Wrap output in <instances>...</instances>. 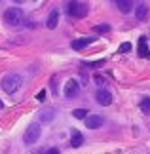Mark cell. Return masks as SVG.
Instances as JSON below:
<instances>
[{
  "label": "cell",
  "instance_id": "obj_23",
  "mask_svg": "<svg viewBox=\"0 0 150 154\" xmlns=\"http://www.w3.org/2000/svg\"><path fill=\"white\" fill-rule=\"evenodd\" d=\"M46 154H61V152H59V149H50Z\"/></svg>",
  "mask_w": 150,
  "mask_h": 154
},
{
  "label": "cell",
  "instance_id": "obj_22",
  "mask_svg": "<svg viewBox=\"0 0 150 154\" xmlns=\"http://www.w3.org/2000/svg\"><path fill=\"white\" fill-rule=\"evenodd\" d=\"M36 99H38V101H42V103H44V101H46V91H44V90H40V91L36 93Z\"/></svg>",
  "mask_w": 150,
  "mask_h": 154
},
{
  "label": "cell",
  "instance_id": "obj_7",
  "mask_svg": "<svg viewBox=\"0 0 150 154\" xmlns=\"http://www.w3.org/2000/svg\"><path fill=\"white\" fill-rule=\"evenodd\" d=\"M78 93H80V84L72 78V80H69L67 82V86H65V95H67L69 99H72V97H76Z\"/></svg>",
  "mask_w": 150,
  "mask_h": 154
},
{
  "label": "cell",
  "instance_id": "obj_19",
  "mask_svg": "<svg viewBox=\"0 0 150 154\" xmlns=\"http://www.w3.org/2000/svg\"><path fill=\"white\" fill-rule=\"evenodd\" d=\"M103 63L105 61H93V63H86V67L87 69H99V67H103Z\"/></svg>",
  "mask_w": 150,
  "mask_h": 154
},
{
  "label": "cell",
  "instance_id": "obj_5",
  "mask_svg": "<svg viewBox=\"0 0 150 154\" xmlns=\"http://www.w3.org/2000/svg\"><path fill=\"white\" fill-rule=\"evenodd\" d=\"M84 120H86V128L87 129H99L103 126V116H99V114H87Z\"/></svg>",
  "mask_w": 150,
  "mask_h": 154
},
{
  "label": "cell",
  "instance_id": "obj_13",
  "mask_svg": "<svg viewBox=\"0 0 150 154\" xmlns=\"http://www.w3.org/2000/svg\"><path fill=\"white\" fill-rule=\"evenodd\" d=\"M38 118H40L44 124H47V122H51L53 118H55V110H53V109H47V110H44V112H40Z\"/></svg>",
  "mask_w": 150,
  "mask_h": 154
},
{
  "label": "cell",
  "instance_id": "obj_4",
  "mask_svg": "<svg viewBox=\"0 0 150 154\" xmlns=\"http://www.w3.org/2000/svg\"><path fill=\"white\" fill-rule=\"evenodd\" d=\"M40 133H42L40 124H31V126L27 128V131H25V137H23L25 145H34L40 139Z\"/></svg>",
  "mask_w": 150,
  "mask_h": 154
},
{
  "label": "cell",
  "instance_id": "obj_15",
  "mask_svg": "<svg viewBox=\"0 0 150 154\" xmlns=\"http://www.w3.org/2000/svg\"><path fill=\"white\" fill-rule=\"evenodd\" d=\"M139 106H141V110L145 112V114H150V99H148V97H145V99H141V103H139Z\"/></svg>",
  "mask_w": 150,
  "mask_h": 154
},
{
  "label": "cell",
  "instance_id": "obj_10",
  "mask_svg": "<svg viewBox=\"0 0 150 154\" xmlns=\"http://www.w3.org/2000/svg\"><path fill=\"white\" fill-rule=\"evenodd\" d=\"M135 17L139 21H146V17H148V6L146 4H137V8H135Z\"/></svg>",
  "mask_w": 150,
  "mask_h": 154
},
{
  "label": "cell",
  "instance_id": "obj_12",
  "mask_svg": "<svg viewBox=\"0 0 150 154\" xmlns=\"http://www.w3.org/2000/svg\"><path fill=\"white\" fill-rule=\"evenodd\" d=\"M82 143H84V135L80 131H76V129H72V133H70V145L74 149H78V146H82Z\"/></svg>",
  "mask_w": 150,
  "mask_h": 154
},
{
  "label": "cell",
  "instance_id": "obj_6",
  "mask_svg": "<svg viewBox=\"0 0 150 154\" xmlns=\"http://www.w3.org/2000/svg\"><path fill=\"white\" fill-rule=\"evenodd\" d=\"M95 99H97V103L99 105H103V106H109L112 103V93L109 90H97V93H95Z\"/></svg>",
  "mask_w": 150,
  "mask_h": 154
},
{
  "label": "cell",
  "instance_id": "obj_16",
  "mask_svg": "<svg viewBox=\"0 0 150 154\" xmlns=\"http://www.w3.org/2000/svg\"><path fill=\"white\" fill-rule=\"evenodd\" d=\"M93 32H97V34H103V32H110V25H95L93 27Z\"/></svg>",
  "mask_w": 150,
  "mask_h": 154
},
{
  "label": "cell",
  "instance_id": "obj_20",
  "mask_svg": "<svg viewBox=\"0 0 150 154\" xmlns=\"http://www.w3.org/2000/svg\"><path fill=\"white\" fill-rule=\"evenodd\" d=\"M129 50H131V44L129 42H124L122 46H120V53H127Z\"/></svg>",
  "mask_w": 150,
  "mask_h": 154
},
{
  "label": "cell",
  "instance_id": "obj_8",
  "mask_svg": "<svg viewBox=\"0 0 150 154\" xmlns=\"http://www.w3.org/2000/svg\"><path fill=\"white\" fill-rule=\"evenodd\" d=\"M112 2L122 14H129V11L133 10V0H112Z\"/></svg>",
  "mask_w": 150,
  "mask_h": 154
},
{
  "label": "cell",
  "instance_id": "obj_18",
  "mask_svg": "<svg viewBox=\"0 0 150 154\" xmlns=\"http://www.w3.org/2000/svg\"><path fill=\"white\" fill-rule=\"evenodd\" d=\"M72 116L78 118V120H82V118L87 116V109H76V110H72Z\"/></svg>",
  "mask_w": 150,
  "mask_h": 154
},
{
  "label": "cell",
  "instance_id": "obj_17",
  "mask_svg": "<svg viewBox=\"0 0 150 154\" xmlns=\"http://www.w3.org/2000/svg\"><path fill=\"white\" fill-rule=\"evenodd\" d=\"M50 88H51V91L57 95V90H59V76H51V78H50Z\"/></svg>",
  "mask_w": 150,
  "mask_h": 154
},
{
  "label": "cell",
  "instance_id": "obj_3",
  "mask_svg": "<svg viewBox=\"0 0 150 154\" xmlns=\"http://www.w3.org/2000/svg\"><path fill=\"white\" fill-rule=\"evenodd\" d=\"M67 11L70 17H76V19H84L89 14V6L86 2H76V0H70L67 4Z\"/></svg>",
  "mask_w": 150,
  "mask_h": 154
},
{
  "label": "cell",
  "instance_id": "obj_1",
  "mask_svg": "<svg viewBox=\"0 0 150 154\" xmlns=\"http://www.w3.org/2000/svg\"><path fill=\"white\" fill-rule=\"evenodd\" d=\"M2 17H4V23L11 29H17L25 23V14H23L21 8H8Z\"/></svg>",
  "mask_w": 150,
  "mask_h": 154
},
{
  "label": "cell",
  "instance_id": "obj_21",
  "mask_svg": "<svg viewBox=\"0 0 150 154\" xmlns=\"http://www.w3.org/2000/svg\"><path fill=\"white\" fill-rule=\"evenodd\" d=\"M93 78H95V82H97V86H105V76H101V74H95L93 76Z\"/></svg>",
  "mask_w": 150,
  "mask_h": 154
},
{
  "label": "cell",
  "instance_id": "obj_11",
  "mask_svg": "<svg viewBox=\"0 0 150 154\" xmlns=\"http://www.w3.org/2000/svg\"><path fill=\"white\" fill-rule=\"evenodd\" d=\"M57 23H59V11L53 10L51 14H50V17H47V21H46V27L53 31V29H57Z\"/></svg>",
  "mask_w": 150,
  "mask_h": 154
},
{
  "label": "cell",
  "instance_id": "obj_25",
  "mask_svg": "<svg viewBox=\"0 0 150 154\" xmlns=\"http://www.w3.org/2000/svg\"><path fill=\"white\" fill-rule=\"evenodd\" d=\"M2 106H4V103H2V101H0V109H2Z\"/></svg>",
  "mask_w": 150,
  "mask_h": 154
},
{
  "label": "cell",
  "instance_id": "obj_24",
  "mask_svg": "<svg viewBox=\"0 0 150 154\" xmlns=\"http://www.w3.org/2000/svg\"><path fill=\"white\" fill-rule=\"evenodd\" d=\"M146 57H148V59H150V51H146Z\"/></svg>",
  "mask_w": 150,
  "mask_h": 154
},
{
  "label": "cell",
  "instance_id": "obj_14",
  "mask_svg": "<svg viewBox=\"0 0 150 154\" xmlns=\"http://www.w3.org/2000/svg\"><path fill=\"white\" fill-rule=\"evenodd\" d=\"M139 57H146V36L139 38Z\"/></svg>",
  "mask_w": 150,
  "mask_h": 154
},
{
  "label": "cell",
  "instance_id": "obj_2",
  "mask_svg": "<svg viewBox=\"0 0 150 154\" xmlns=\"http://www.w3.org/2000/svg\"><path fill=\"white\" fill-rule=\"evenodd\" d=\"M2 90L6 91V93H15L19 88L23 86V76L19 74V72H10V74H6L4 78H2Z\"/></svg>",
  "mask_w": 150,
  "mask_h": 154
},
{
  "label": "cell",
  "instance_id": "obj_9",
  "mask_svg": "<svg viewBox=\"0 0 150 154\" xmlns=\"http://www.w3.org/2000/svg\"><path fill=\"white\" fill-rule=\"evenodd\" d=\"M91 42H93V38H78V40H72V42H70V48L76 50V51H80L84 48H87Z\"/></svg>",
  "mask_w": 150,
  "mask_h": 154
}]
</instances>
